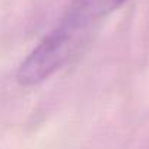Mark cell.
I'll use <instances>...</instances> for the list:
<instances>
[{"label": "cell", "mask_w": 149, "mask_h": 149, "mask_svg": "<svg viewBox=\"0 0 149 149\" xmlns=\"http://www.w3.org/2000/svg\"><path fill=\"white\" fill-rule=\"evenodd\" d=\"M85 38V35L76 34L58 24L21 63L16 74L18 82L32 86L48 79L74 56Z\"/></svg>", "instance_id": "cell-1"}, {"label": "cell", "mask_w": 149, "mask_h": 149, "mask_svg": "<svg viewBox=\"0 0 149 149\" xmlns=\"http://www.w3.org/2000/svg\"><path fill=\"white\" fill-rule=\"evenodd\" d=\"M127 2L129 0H70L60 25L86 37L95 25Z\"/></svg>", "instance_id": "cell-2"}]
</instances>
